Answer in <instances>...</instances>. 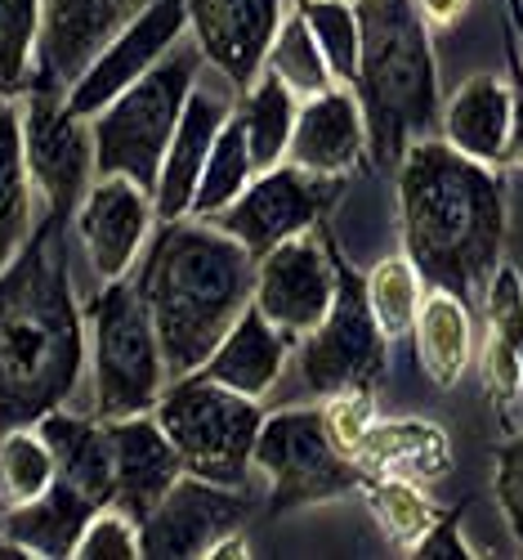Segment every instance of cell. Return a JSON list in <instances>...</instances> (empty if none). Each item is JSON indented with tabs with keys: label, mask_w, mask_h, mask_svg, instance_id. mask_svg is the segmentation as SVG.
I'll return each instance as SVG.
<instances>
[{
	"label": "cell",
	"mask_w": 523,
	"mask_h": 560,
	"mask_svg": "<svg viewBox=\"0 0 523 560\" xmlns=\"http://www.w3.org/2000/svg\"><path fill=\"white\" fill-rule=\"evenodd\" d=\"M183 10L202 59L233 90H247L264 72V55L287 19L282 0H183Z\"/></svg>",
	"instance_id": "cell-15"
},
{
	"label": "cell",
	"mask_w": 523,
	"mask_h": 560,
	"mask_svg": "<svg viewBox=\"0 0 523 560\" xmlns=\"http://www.w3.org/2000/svg\"><path fill=\"white\" fill-rule=\"evenodd\" d=\"M336 278H341V256L331 252L322 233L305 229L296 238L269 247L255 256V296L251 305L282 328L292 341L309 337L322 314L336 301Z\"/></svg>",
	"instance_id": "cell-11"
},
{
	"label": "cell",
	"mask_w": 523,
	"mask_h": 560,
	"mask_svg": "<svg viewBox=\"0 0 523 560\" xmlns=\"http://www.w3.org/2000/svg\"><path fill=\"white\" fill-rule=\"evenodd\" d=\"M90 359H94V417L112 422L130 412H153L166 390V359L153 314L126 278L104 283L90 305Z\"/></svg>",
	"instance_id": "cell-7"
},
{
	"label": "cell",
	"mask_w": 523,
	"mask_h": 560,
	"mask_svg": "<svg viewBox=\"0 0 523 560\" xmlns=\"http://www.w3.org/2000/svg\"><path fill=\"white\" fill-rule=\"evenodd\" d=\"M412 341H416V363L439 390H452L465 368L474 359V328H469V310L456 292L430 288L416 310L412 323Z\"/></svg>",
	"instance_id": "cell-26"
},
{
	"label": "cell",
	"mask_w": 523,
	"mask_h": 560,
	"mask_svg": "<svg viewBox=\"0 0 523 560\" xmlns=\"http://www.w3.org/2000/svg\"><path fill=\"white\" fill-rule=\"evenodd\" d=\"M153 412L188 476L242 489L247 471L255 466V440L264 427L255 399L202 377V372H188V377H175L170 390H162Z\"/></svg>",
	"instance_id": "cell-6"
},
{
	"label": "cell",
	"mask_w": 523,
	"mask_h": 560,
	"mask_svg": "<svg viewBox=\"0 0 523 560\" xmlns=\"http://www.w3.org/2000/svg\"><path fill=\"white\" fill-rule=\"evenodd\" d=\"M362 476H385V480H412L430 485L452 471V444L435 422H376L367 440L354 453Z\"/></svg>",
	"instance_id": "cell-22"
},
{
	"label": "cell",
	"mask_w": 523,
	"mask_h": 560,
	"mask_svg": "<svg viewBox=\"0 0 523 560\" xmlns=\"http://www.w3.org/2000/svg\"><path fill=\"white\" fill-rule=\"evenodd\" d=\"M497 502H501V516L510 525V534L523 542V431L510 435L501 448H497Z\"/></svg>",
	"instance_id": "cell-39"
},
{
	"label": "cell",
	"mask_w": 523,
	"mask_h": 560,
	"mask_svg": "<svg viewBox=\"0 0 523 560\" xmlns=\"http://www.w3.org/2000/svg\"><path fill=\"white\" fill-rule=\"evenodd\" d=\"M72 220H76L85 260L94 265V273L104 283H112V278H126L134 269L139 247L148 243V229L157 220V207H153V194H144L134 179L99 175Z\"/></svg>",
	"instance_id": "cell-16"
},
{
	"label": "cell",
	"mask_w": 523,
	"mask_h": 560,
	"mask_svg": "<svg viewBox=\"0 0 523 560\" xmlns=\"http://www.w3.org/2000/svg\"><path fill=\"white\" fill-rule=\"evenodd\" d=\"M362 283H367V305H371V314H376V323H380V332H385L390 341H394V337H407L412 323H416V310H420V301H425V292H420L425 278H420V269L412 265V256L399 252V256L376 260Z\"/></svg>",
	"instance_id": "cell-33"
},
{
	"label": "cell",
	"mask_w": 523,
	"mask_h": 560,
	"mask_svg": "<svg viewBox=\"0 0 523 560\" xmlns=\"http://www.w3.org/2000/svg\"><path fill=\"white\" fill-rule=\"evenodd\" d=\"M322 417H326V431L336 440V448L354 457L367 431L376 427V399L371 390H336V395H326Z\"/></svg>",
	"instance_id": "cell-38"
},
{
	"label": "cell",
	"mask_w": 523,
	"mask_h": 560,
	"mask_svg": "<svg viewBox=\"0 0 523 560\" xmlns=\"http://www.w3.org/2000/svg\"><path fill=\"white\" fill-rule=\"evenodd\" d=\"M506 59H510V139L501 162L523 166V50L514 40H506Z\"/></svg>",
	"instance_id": "cell-41"
},
{
	"label": "cell",
	"mask_w": 523,
	"mask_h": 560,
	"mask_svg": "<svg viewBox=\"0 0 523 560\" xmlns=\"http://www.w3.org/2000/svg\"><path fill=\"white\" fill-rule=\"evenodd\" d=\"M108 444H112V506L139 525L148 511L170 493V485L183 476V462L162 431L157 412H130L112 417Z\"/></svg>",
	"instance_id": "cell-17"
},
{
	"label": "cell",
	"mask_w": 523,
	"mask_h": 560,
	"mask_svg": "<svg viewBox=\"0 0 523 560\" xmlns=\"http://www.w3.org/2000/svg\"><path fill=\"white\" fill-rule=\"evenodd\" d=\"M362 23V59L354 95L367 117V153L390 166L420 130L439 121V72L430 23L412 0H354Z\"/></svg>",
	"instance_id": "cell-4"
},
{
	"label": "cell",
	"mask_w": 523,
	"mask_h": 560,
	"mask_svg": "<svg viewBox=\"0 0 523 560\" xmlns=\"http://www.w3.org/2000/svg\"><path fill=\"white\" fill-rule=\"evenodd\" d=\"M255 471L269 476V511H296L309 502L345 498L362 485L349 453L336 448L322 408H282L264 417L255 440Z\"/></svg>",
	"instance_id": "cell-8"
},
{
	"label": "cell",
	"mask_w": 523,
	"mask_h": 560,
	"mask_svg": "<svg viewBox=\"0 0 523 560\" xmlns=\"http://www.w3.org/2000/svg\"><path fill=\"white\" fill-rule=\"evenodd\" d=\"M519 50H523V45H519Z\"/></svg>",
	"instance_id": "cell-44"
},
{
	"label": "cell",
	"mask_w": 523,
	"mask_h": 560,
	"mask_svg": "<svg viewBox=\"0 0 523 560\" xmlns=\"http://www.w3.org/2000/svg\"><path fill=\"white\" fill-rule=\"evenodd\" d=\"M23 153L32 184L45 194L55 220L76 215L81 198L94 184V126L90 117L72 113L68 100L59 95V85L45 81L36 90V100L23 108Z\"/></svg>",
	"instance_id": "cell-10"
},
{
	"label": "cell",
	"mask_w": 523,
	"mask_h": 560,
	"mask_svg": "<svg viewBox=\"0 0 523 560\" xmlns=\"http://www.w3.org/2000/svg\"><path fill=\"white\" fill-rule=\"evenodd\" d=\"M362 493H367V502H371V511H376V521H380V529L390 534V542H399V547H416L420 542V534L430 529L435 521H439V511L430 506V498L420 493V485H412V480H385V476H362V485H358Z\"/></svg>",
	"instance_id": "cell-34"
},
{
	"label": "cell",
	"mask_w": 523,
	"mask_h": 560,
	"mask_svg": "<svg viewBox=\"0 0 523 560\" xmlns=\"http://www.w3.org/2000/svg\"><path fill=\"white\" fill-rule=\"evenodd\" d=\"M251 502L233 485H211L202 476H179L170 493L139 521V547L153 560L211 556V547L242 529Z\"/></svg>",
	"instance_id": "cell-14"
},
{
	"label": "cell",
	"mask_w": 523,
	"mask_h": 560,
	"mask_svg": "<svg viewBox=\"0 0 523 560\" xmlns=\"http://www.w3.org/2000/svg\"><path fill=\"white\" fill-rule=\"evenodd\" d=\"M32 238V171L23 153V108L0 95V273Z\"/></svg>",
	"instance_id": "cell-28"
},
{
	"label": "cell",
	"mask_w": 523,
	"mask_h": 560,
	"mask_svg": "<svg viewBox=\"0 0 523 560\" xmlns=\"http://www.w3.org/2000/svg\"><path fill=\"white\" fill-rule=\"evenodd\" d=\"M0 95H10V85H5V77H0Z\"/></svg>",
	"instance_id": "cell-43"
},
{
	"label": "cell",
	"mask_w": 523,
	"mask_h": 560,
	"mask_svg": "<svg viewBox=\"0 0 523 560\" xmlns=\"http://www.w3.org/2000/svg\"><path fill=\"white\" fill-rule=\"evenodd\" d=\"M233 117V104H228V85H211L198 77L193 95L183 104V117L175 126V139L162 158V175H157V194H153V207H157V220L170 224V220H183L193 211V194H198V179H202V166L215 149V139L224 130V121Z\"/></svg>",
	"instance_id": "cell-18"
},
{
	"label": "cell",
	"mask_w": 523,
	"mask_h": 560,
	"mask_svg": "<svg viewBox=\"0 0 523 560\" xmlns=\"http://www.w3.org/2000/svg\"><path fill=\"white\" fill-rule=\"evenodd\" d=\"M331 198H336V179L309 175V171L287 162V166L260 171L211 224L233 233L251 256H264L269 247L313 229L318 215L331 207Z\"/></svg>",
	"instance_id": "cell-13"
},
{
	"label": "cell",
	"mask_w": 523,
	"mask_h": 560,
	"mask_svg": "<svg viewBox=\"0 0 523 560\" xmlns=\"http://www.w3.org/2000/svg\"><path fill=\"white\" fill-rule=\"evenodd\" d=\"M202 63L206 59L198 45H175L148 77L126 85L104 113H94V171L126 175L144 194H157L162 158L175 139V126L198 85Z\"/></svg>",
	"instance_id": "cell-5"
},
{
	"label": "cell",
	"mask_w": 523,
	"mask_h": 560,
	"mask_svg": "<svg viewBox=\"0 0 523 560\" xmlns=\"http://www.w3.org/2000/svg\"><path fill=\"white\" fill-rule=\"evenodd\" d=\"M484 386L501 412H523V278L497 265L488 283Z\"/></svg>",
	"instance_id": "cell-23"
},
{
	"label": "cell",
	"mask_w": 523,
	"mask_h": 560,
	"mask_svg": "<svg viewBox=\"0 0 523 560\" xmlns=\"http://www.w3.org/2000/svg\"><path fill=\"white\" fill-rule=\"evenodd\" d=\"M296 10L305 14L318 50L336 77V85H358V59H362V23L354 0H296Z\"/></svg>",
	"instance_id": "cell-32"
},
{
	"label": "cell",
	"mask_w": 523,
	"mask_h": 560,
	"mask_svg": "<svg viewBox=\"0 0 523 560\" xmlns=\"http://www.w3.org/2000/svg\"><path fill=\"white\" fill-rule=\"evenodd\" d=\"M264 72H273L296 100H313V95H322V90L336 85V77H331V68H326V59H322L300 10H292L287 19H282L269 55H264Z\"/></svg>",
	"instance_id": "cell-31"
},
{
	"label": "cell",
	"mask_w": 523,
	"mask_h": 560,
	"mask_svg": "<svg viewBox=\"0 0 523 560\" xmlns=\"http://www.w3.org/2000/svg\"><path fill=\"white\" fill-rule=\"evenodd\" d=\"M407 556H416V560H465L469 547L461 538V525H456L452 511H439V521L420 534V542Z\"/></svg>",
	"instance_id": "cell-40"
},
{
	"label": "cell",
	"mask_w": 523,
	"mask_h": 560,
	"mask_svg": "<svg viewBox=\"0 0 523 560\" xmlns=\"http://www.w3.org/2000/svg\"><path fill=\"white\" fill-rule=\"evenodd\" d=\"M403 252L430 288L469 301L488 292L506 243V189L488 162L448 139H412L399 158Z\"/></svg>",
	"instance_id": "cell-1"
},
{
	"label": "cell",
	"mask_w": 523,
	"mask_h": 560,
	"mask_svg": "<svg viewBox=\"0 0 523 560\" xmlns=\"http://www.w3.org/2000/svg\"><path fill=\"white\" fill-rule=\"evenodd\" d=\"M183 32H188L183 0H153V5H144L126 27H117L104 40V50L63 85L68 108L81 113V117L104 113L126 85L148 77L175 50V45L183 40Z\"/></svg>",
	"instance_id": "cell-12"
},
{
	"label": "cell",
	"mask_w": 523,
	"mask_h": 560,
	"mask_svg": "<svg viewBox=\"0 0 523 560\" xmlns=\"http://www.w3.org/2000/svg\"><path fill=\"white\" fill-rule=\"evenodd\" d=\"M443 139L465 158L501 162L506 139H510V81L479 72L456 85V95L443 104Z\"/></svg>",
	"instance_id": "cell-25"
},
{
	"label": "cell",
	"mask_w": 523,
	"mask_h": 560,
	"mask_svg": "<svg viewBox=\"0 0 523 560\" xmlns=\"http://www.w3.org/2000/svg\"><path fill=\"white\" fill-rule=\"evenodd\" d=\"M170 382L198 372L224 332L251 310L255 256L211 220H170L139 273Z\"/></svg>",
	"instance_id": "cell-3"
},
{
	"label": "cell",
	"mask_w": 523,
	"mask_h": 560,
	"mask_svg": "<svg viewBox=\"0 0 523 560\" xmlns=\"http://www.w3.org/2000/svg\"><path fill=\"white\" fill-rule=\"evenodd\" d=\"M412 5L420 10V19L430 27H452L469 10V0H412Z\"/></svg>",
	"instance_id": "cell-42"
},
{
	"label": "cell",
	"mask_w": 523,
	"mask_h": 560,
	"mask_svg": "<svg viewBox=\"0 0 523 560\" xmlns=\"http://www.w3.org/2000/svg\"><path fill=\"white\" fill-rule=\"evenodd\" d=\"M255 179V162H251V149H247V130L242 121H237V113L224 121L215 149L202 166V179H198V194H193V211L198 220H215L237 194L247 189V184Z\"/></svg>",
	"instance_id": "cell-30"
},
{
	"label": "cell",
	"mask_w": 523,
	"mask_h": 560,
	"mask_svg": "<svg viewBox=\"0 0 523 560\" xmlns=\"http://www.w3.org/2000/svg\"><path fill=\"white\" fill-rule=\"evenodd\" d=\"M45 27V0H0V77L10 90L23 85Z\"/></svg>",
	"instance_id": "cell-36"
},
{
	"label": "cell",
	"mask_w": 523,
	"mask_h": 560,
	"mask_svg": "<svg viewBox=\"0 0 523 560\" xmlns=\"http://www.w3.org/2000/svg\"><path fill=\"white\" fill-rule=\"evenodd\" d=\"M362 153H367V117L349 85H331L300 104L292 149H287L292 166L322 179H341L362 162Z\"/></svg>",
	"instance_id": "cell-19"
},
{
	"label": "cell",
	"mask_w": 523,
	"mask_h": 560,
	"mask_svg": "<svg viewBox=\"0 0 523 560\" xmlns=\"http://www.w3.org/2000/svg\"><path fill=\"white\" fill-rule=\"evenodd\" d=\"M94 511H99V502L55 476V485L40 498L10 506V516L0 521V534L23 542L32 556H72Z\"/></svg>",
	"instance_id": "cell-27"
},
{
	"label": "cell",
	"mask_w": 523,
	"mask_h": 560,
	"mask_svg": "<svg viewBox=\"0 0 523 560\" xmlns=\"http://www.w3.org/2000/svg\"><path fill=\"white\" fill-rule=\"evenodd\" d=\"M296 117H300L296 95L273 72L251 81V90L242 95V108H237V121H242V130H247V149H251L255 175L287 162Z\"/></svg>",
	"instance_id": "cell-29"
},
{
	"label": "cell",
	"mask_w": 523,
	"mask_h": 560,
	"mask_svg": "<svg viewBox=\"0 0 523 560\" xmlns=\"http://www.w3.org/2000/svg\"><path fill=\"white\" fill-rule=\"evenodd\" d=\"M72 556L76 560H134V556H144V547H139V525L117 506H99L90 516Z\"/></svg>",
	"instance_id": "cell-37"
},
{
	"label": "cell",
	"mask_w": 523,
	"mask_h": 560,
	"mask_svg": "<svg viewBox=\"0 0 523 560\" xmlns=\"http://www.w3.org/2000/svg\"><path fill=\"white\" fill-rule=\"evenodd\" d=\"M390 359V337L380 332V323L367 305V283L341 265L336 278V301L322 314V323L300 337V377L313 395H336V390H371L385 377Z\"/></svg>",
	"instance_id": "cell-9"
},
{
	"label": "cell",
	"mask_w": 523,
	"mask_h": 560,
	"mask_svg": "<svg viewBox=\"0 0 523 560\" xmlns=\"http://www.w3.org/2000/svg\"><path fill=\"white\" fill-rule=\"evenodd\" d=\"M287 354H292V337L282 328H273V323L251 305L224 332V341L211 350V359L198 372L228 386V390H237V395H247V399H260L277 386L282 368H287Z\"/></svg>",
	"instance_id": "cell-21"
},
{
	"label": "cell",
	"mask_w": 523,
	"mask_h": 560,
	"mask_svg": "<svg viewBox=\"0 0 523 560\" xmlns=\"http://www.w3.org/2000/svg\"><path fill=\"white\" fill-rule=\"evenodd\" d=\"M59 224L27 238L19 260L0 273V435L36 427L68 404L85 368V332L72 305Z\"/></svg>",
	"instance_id": "cell-2"
},
{
	"label": "cell",
	"mask_w": 523,
	"mask_h": 560,
	"mask_svg": "<svg viewBox=\"0 0 523 560\" xmlns=\"http://www.w3.org/2000/svg\"><path fill=\"white\" fill-rule=\"evenodd\" d=\"M144 5H153V0H45V27H40L45 81L68 85L104 50V40L117 27H126Z\"/></svg>",
	"instance_id": "cell-20"
},
{
	"label": "cell",
	"mask_w": 523,
	"mask_h": 560,
	"mask_svg": "<svg viewBox=\"0 0 523 560\" xmlns=\"http://www.w3.org/2000/svg\"><path fill=\"white\" fill-rule=\"evenodd\" d=\"M55 476H59V466H55L50 444L40 440V431L19 427L10 435H0V493L10 498V506L40 498L55 485Z\"/></svg>",
	"instance_id": "cell-35"
},
{
	"label": "cell",
	"mask_w": 523,
	"mask_h": 560,
	"mask_svg": "<svg viewBox=\"0 0 523 560\" xmlns=\"http://www.w3.org/2000/svg\"><path fill=\"white\" fill-rule=\"evenodd\" d=\"M36 431L55 453L59 480H68L99 506H112V444L99 417H76L68 408H55L40 417Z\"/></svg>",
	"instance_id": "cell-24"
}]
</instances>
